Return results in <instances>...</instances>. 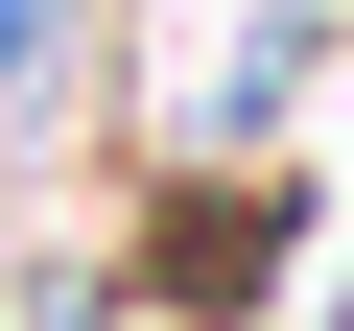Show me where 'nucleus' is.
Listing matches in <instances>:
<instances>
[{
  "mask_svg": "<svg viewBox=\"0 0 354 331\" xmlns=\"http://www.w3.org/2000/svg\"><path fill=\"white\" fill-rule=\"evenodd\" d=\"M48 24H71V0H0V95H24V71H48Z\"/></svg>",
  "mask_w": 354,
  "mask_h": 331,
  "instance_id": "obj_1",
  "label": "nucleus"
}]
</instances>
